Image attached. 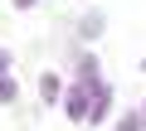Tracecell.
I'll return each mask as SVG.
<instances>
[{"mask_svg": "<svg viewBox=\"0 0 146 131\" xmlns=\"http://www.w3.org/2000/svg\"><path fill=\"white\" fill-rule=\"evenodd\" d=\"M88 107H93V97H88V83H78V88L63 97V112H68L73 121H83V117H88Z\"/></svg>", "mask_w": 146, "mask_h": 131, "instance_id": "cell-1", "label": "cell"}, {"mask_svg": "<svg viewBox=\"0 0 146 131\" xmlns=\"http://www.w3.org/2000/svg\"><path fill=\"white\" fill-rule=\"evenodd\" d=\"M58 92H63V88H58V78H49V73H44V78H39V97H44V102H54Z\"/></svg>", "mask_w": 146, "mask_h": 131, "instance_id": "cell-2", "label": "cell"}, {"mask_svg": "<svg viewBox=\"0 0 146 131\" xmlns=\"http://www.w3.org/2000/svg\"><path fill=\"white\" fill-rule=\"evenodd\" d=\"M83 29H88V39H93V34H98V29H102V10H93V15H88V20H83Z\"/></svg>", "mask_w": 146, "mask_h": 131, "instance_id": "cell-3", "label": "cell"}, {"mask_svg": "<svg viewBox=\"0 0 146 131\" xmlns=\"http://www.w3.org/2000/svg\"><path fill=\"white\" fill-rule=\"evenodd\" d=\"M0 102H15V78H0Z\"/></svg>", "mask_w": 146, "mask_h": 131, "instance_id": "cell-4", "label": "cell"}, {"mask_svg": "<svg viewBox=\"0 0 146 131\" xmlns=\"http://www.w3.org/2000/svg\"><path fill=\"white\" fill-rule=\"evenodd\" d=\"M0 78H10V53L0 49Z\"/></svg>", "mask_w": 146, "mask_h": 131, "instance_id": "cell-5", "label": "cell"}, {"mask_svg": "<svg viewBox=\"0 0 146 131\" xmlns=\"http://www.w3.org/2000/svg\"><path fill=\"white\" fill-rule=\"evenodd\" d=\"M122 131H136V117H127V121H122Z\"/></svg>", "mask_w": 146, "mask_h": 131, "instance_id": "cell-6", "label": "cell"}, {"mask_svg": "<svg viewBox=\"0 0 146 131\" xmlns=\"http://www.w3.org/2000/svg\"><path fill=\"white\" fill-rule=\"evenodd\" d=\"M15 5H20V10H29V5H34V0H15Z\"/></svg>", "mask_w": 146, "mask_h": 131, "instance_id": "cell-7", "label": "cell"}]
</instances>
